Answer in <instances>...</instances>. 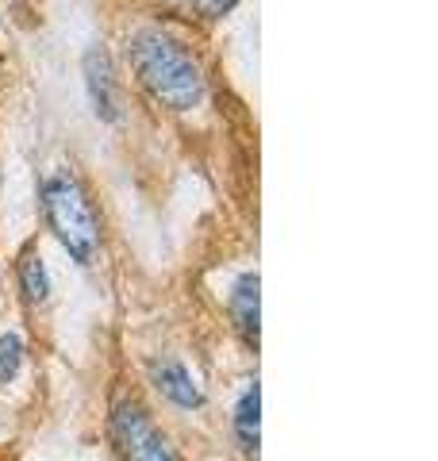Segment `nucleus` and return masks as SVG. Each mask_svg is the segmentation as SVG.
<instances>
[{"label":"nucleus","instance_id":"nucleus-1","mask_svg":"<svg viewBox=\"0 0 438 461\" xmlns=\"http://www.w3.org/2000/svg\"><path fill=\"white\" fill-rule=\"evenodd\" d=\"M127 62L142 81V89L173 112L196 108L204 93H208L196 54L181 39L158 32V27H142V32L127 39Z\"/></svg>","mask_w":438,"mask_h":461},{"label":"nucleus","instance_id":"nucleus-2","mask_svg":"<svg viewBox=\"0 0 438 461\" xmlns=\"http://www.w3.org/2000/svg\"><path fill=\"white\" fill-rule=\"evenodd\" d=\"M42 212L54 230V239L62 242V250L78 266H93L100 250V215L93 208L89 193L81 189L78 177L58 173L42 185Z\"/></svg>","mask_w":438,"mask_h":461},{"label":"nucleus","instance_id":"nucleus-3","mask_svg":"<svg viewBox=\"0 0 438 461\" xmlns=\"http://www.w3.org/2000/svg\"><path fill=\"white\" fill-rule=\"evenodd\" d=\"M112 438L120 446L123 461H178L173 442L162 435V427L151 420V411L139 400H120L112 411Z\"/></svg>","mask_w":438,"mask_h":461},{"label":"nucleus","instance_id":"nucleus-4","mask_svg":"<svg viewBox=\"0 0 438 461\" xmlns=\"http://www.w3.org/2000/svg\"><path fill=\"white\" fill-rule=\"evenodd\" d=\"M85 85H89V100H93V112L100 115L105 123L120 120V93H115V74H112V62L108 54L93 47L85 54Z\"/></svg>","mask_w":438,"mask_h":461},{"label":"nucleus","instance_id":"nucleus-5","mask_svg":"<svg viewBox=\"0 0 438 461\" xmlns=\"http://www.w3.org/2000/svg\"><path fill=\"white\" fill-rule=\"evenodd\" d=\"M261 281L258 273H242V277L235 281V288H231V320H235V330L242 335L246 346H258L261 339Z\"/></svg>","mask_w":438,"mask_h":461},{"label":"nucleus","instance_id":"nucleus-6","mask_svg":"<svg viewBox=\"0 0 438 461\" xmlns=\"http://www.w3.org/2000/svg\"><path fill=\"white\" fill-rule=\"evenodd\" d=\"M151 381L169 403L178 408H204V393L196 388V381L188 377V369L178 362H154L151 366Z\"/></svg>","mask_w":438,"mask_h":461},{"label":"nucleus","instance_id":"nucleus-7","mask_svg":"<svg viewBox=\"0 0 438 461\" xmlns=\"http://www.w3.org/2000/svg\"><path fill=\"white\" fill-rule=\"evenodd\" d=\"M235 438L242 446V454L258 457V446H261V388H258V381L246 384V393L239 396V408H235Z\"/></svg>","mask_w":438,"mask_h":461},{"label":"nucleus","instance_id":"nucleus-8","mask_svg":"<svg viewBox=\"0 0 438 461\" xmlns=\"http://www.w3.org/2000/svg\"><path fill=\"white\" fill-rule=\"evenodd\" d=\"M20 285H23V296L32 300V304H47L50 300V273L42 266L39 254H27L20 262Z\"/></svg>","mask_w":438,"mask_h":461},{"label":"nucleus","instance_id":"nucleus-9","mask_svg":"<svg viewBox=\"0 0 438 461\" xmlns=\"http://www.w3.org/2000/svg\"><path fill=\"white\" fill-rule=\"evenodd\" d=\"M162 5H169L173 12H181L188 20H219V16H227L239 0H162Z\"/></svg>","mask_w":438,"mask_h":461},{"label":"nucleus","instance_id":"nucleus-10","mask_svg":"<svg viewBox=\"0 0 438 461\" xmlns=\"http://www.w3.org/2000/svg\"><path fill=\"white\" fill-rule=\"evenodd\" d=\"M20 366H23V339L20 335H5L0 339V384L16 381Z\"/></svg>","mask_w":438,"mask_h":461}]
</instances>
